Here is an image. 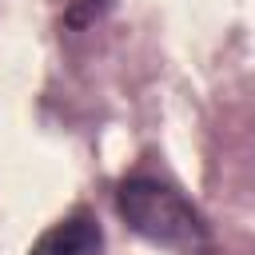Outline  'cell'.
I'll return each mask as SVG.
<instances>
[{
	"instance_id": "3957f363",
	"label": "cell",
	"mask_w": 255,
	"mask_h": 255,
	"mask_svg": "<svg viewBox=\"0 0 255 255\" xmlns=\"http://www.w3.org/2000/svg\"><path fill=\"white\" fill-rule=\"evenodd\" d=\"M104 8H108V0H76V4L68 8V16H64V20H68L72 28H80V24L96 20V16L104 12Z\"/></svg>"
},
{
	"instance_id": "7a4b0ae2",
	"label": "cell",
	"mask_w": 255,
	"mask_h": 255,
	"mask_svg": "<svg viewBox=\"0 0 255 255\" xmlns=\"http://www.w3.org/2000/svg\"><path fill=\"white\" fill-rule=\"evenodd\" d=\"M104 251V227L88 207H76L72 215L56 219L28 255H100Z\"/></svg>"
},
{
	"instance_id": "6da1fadb",
	"label": "cell",
	"mask_w": 255,
	"mask_h": 255,
	"mask_svg": "<svg viewBox=\"0 0 255 255\" xmlns=\"http://www.w3.org/2000/svg\"><path fill=\"white\" fill-rule=\"evenodd\" d=\"M116 211L120 219L143 235L147 243H159L175 255H211V227L199 215V207L171 183L155 175H128L116 183Z\"/></svg>"
}]
</instances>
